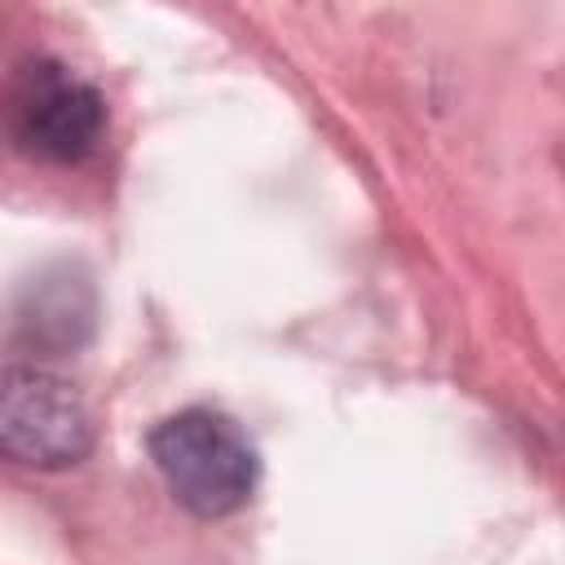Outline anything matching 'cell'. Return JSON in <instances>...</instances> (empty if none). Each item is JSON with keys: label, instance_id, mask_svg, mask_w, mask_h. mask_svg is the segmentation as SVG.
Returning <instances> with one entry per match:
<instances>
[{"label": "cell", "instance_id": "obj_1", "mask_svg": "<svg viewBox=\"0 0 565 565\" xmlns=\"http://www.w3.org/2000/svg\"><path fill=\"white\" fill-rule=\"evenodd\" d=\"M150 459L163 472L168 490L194 516H230L252 499L256 450L230 415L181 411L150 433Z\"/></svg>", "mask_w": 565, "mask_h": 565}, {"label": "cell", "instance_id": "obj_4", "mask_svg": "<svg viewBox=\"0 0 565 565\" xmlns=\"http://www.w3.org/2000/svg\"><path fill=\"white\" fill-rule=\"evenodd\" d=\"M22 322L31 327L35 340H49V344H75V322H93V305H75V287L71 282H40V291L31 296V305L22 309Z\"/></svg>", "mask_w": 565, "mask_h": 565}, {"label": "cell", "instance_id": "obj_2", "mask_svg": "<svg viewBox=\"0 0 565 565\" xmlns=\"http://www.w3.org/2000/svg\"><path fill=\"white\" fill-rule=\"evenodd\" d=\"M106 102L71 66L31 57L9 79V137L44 163H79L102 146Z\"/></svg>", "mask_w": 565, "mask_h": 565}, {"label": "cell", "instance_id": "obj_3", "mask_svg": "<svg viewBox=\"0 0 565 565\" xmlns=\"http://www.w3.org/2000/svg\"><path fill=\"white\" fill-rule=\"evenodd\" d=\"M0 441L18 463L71 468L93 450V419L66 380L40 366H9L0 384Z\"/></svg>", "mask_w": 565, "mask_h": 565}]
</instances>
